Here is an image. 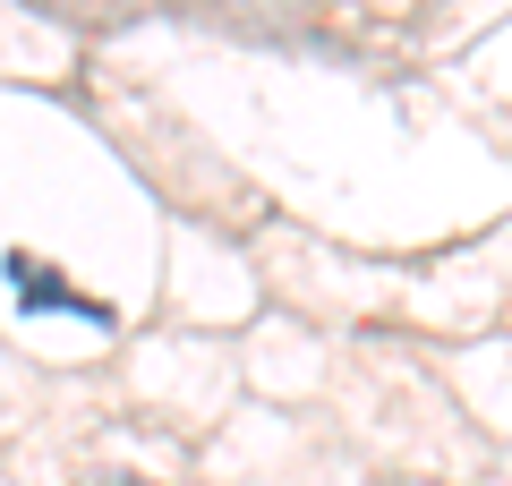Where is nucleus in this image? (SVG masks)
<instances>
[{"instance_id":"1","label":"nucleus","mask_w":512,"mask_h":486,"mask_svg":"<svg viewBox=\"0 0 512 486\" xmlns=\"http://www.w3.org/2000/svg\"><path fill=\"white\" fill-rule=\"evenodd\" d=\"M9 282H18V307H26V316H35V307H52V316H86L94 333H111V324H120V316H111V299H86V290H69L52 265H35L26 248H9Z\"/></svg>"}]
</instances>
